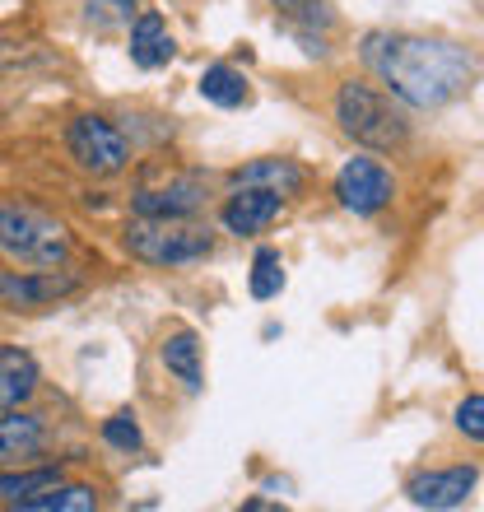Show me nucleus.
Listing matches in <instances>:
<instances>
[{"instance_id":"obj_24","label":"nucleus","mask_w":484,"mask_h":512,"mask_svg":"<svg viewBox=\"0 0 484 512\" xmlns=\"http://www.w3.org/2000/svg\"><path fill=\"white\" fill-rule=\"evenodd\" d=\"M289 19H303V24H331V10L322 0H275Z\"/></svg>"},{"instance_id":"obj_5","label":"nucleus","mask_w":484,"mask_h":512,"mask_svg":"<svg viewBox=\"0 0 484 512\" xmlns=\"http://www.w3.org/2000/svg\"><path fill=\"white\" fill-rule=\"evenodd\" d=\"M66 149H70V159L80 163L84 173H94V177H112V173H121V168L131 163V145H126V135H121L108 117H98V112H84V117L70 122Z\"/></svg>"},{"instance_id":"obj_17","label":"nucleus","mask_w":484,"mask_h":512,"mask_svg":"<svg viewBox=\"0 0 484 512\" xmlns=\"http://www.w3.org/2000/svg\"><path fill=\"white\" fill-rule=\"evenodd\" d=\"M201 98L215 108H242L247 103V75L238 66H205L201 70Z\"/></svg>"},{"instance_id":"obj_1","label":"nucleus","mask_w":484,"mask_h":512,"mask_svg":"<svg viewBox=\"0 0 484 512\" xmlns=\"http://www.w3.org/2000/svg\"><path fill=\"white\" fill-rule=\"evenodd\" d=\"M363 66L410 108H443L461 98L475 80V61L466 47L415 33H368L359 47Z\"/></svg>"},{"instance_id":"obj_14","label":"nucleus","mask_w":484,"mask_h":512,"mask_svg":"<svg viewBox=\"0 0 484 512\" xmlns=\"http://www.w3.org/2000/svg\"><path fill=\"white\" fill-rule=\"evenodd\" d=\"M10 508H19V512H94L98 494L89 485H61V480H52V485H42V489H33V494H24V499H14Z\"/></svg>"},{"instance_id":"obj_20","label":"nucleus","mask_w":484,"mask_h":512,"mask_svg":"<svg viewBox=\"0 0 484 512\" xmlns=\"http://www.w3.org/2000/svg\"><path fill=\"white\" fill-rule=\"evenodd\" d=\"M103 443L117 447V452H140L145 433H140V424H135L131 410H117L112 419H103Z\"/></svg>"},{"instance_id":"obj_8","label":"nucleus","mask_w":484,"mask_h":512,"mask_svg":"<svg viewBox=\"0 0 484 512\" xmlns=\"http://www.w3.org/2000/svg\"><path fill=\"white\" fill-rule=\"evenodd\" d=\"M480 471L475 466H447V471H419L405 480V499L415 508H461L475 494Z\"/></svg>"},{"instance_id":"obj_16","label":"nucleus","mask_w":484,"mask_h":512,"mask_svg":"<svg viewBox=\"0 0 484 512\" xmlns=\"http://www.w3.org/2000/svg\"><path fill=\"white\" fill-rule=\"evenodd\" d=\"M42 443H47V429H42L38 415H19V410L0 415V466L19 457H33Z\"/></svg>"},{"instance_id":"obj_21","label":"nucleus","mask_w":484,"mask_h":512,"mask_svg":"<svg viewBox=\"0 0 484 512\" xmlns=\"http://www.w3.org/2000/svg\"><path fill=\"white\" fill-rule=\"evenodd\" d=\"M89 24L103 28V33L131 24V0H89Z\"/></svg>"},{"instance_id":"obj_19","label":"nucleus","mask_w":484,"mask_h":512,"mask_svg":"<svg viewBox=\"0 0 484 512\" xmlns=\"http://www.w3.org/2000/svg\"><path fill=\"white\" fill-rule=\"evenodd\" d=\"M52 480H61V466H42V471H14V475H0V503H14L24 499V494H33V489L52 485Z\"/></svg>"},{"instance_id":"obj_3","label":"nucleus","mask_w":484,"mask_h":512,"mask_svg":"<svg viewBox=\"0 0 484 512\" xmlns=\"http://www.w3.org/2000/svg\"><path fill=\"white\" fill-rule=\"evenodd\" d=\"M0 252L24 266L52 270L70 256V229L33 205H0Z\"/></svg>"},{"instance_id":"obj_13","label":"nucleus","mask_w":484,"mask_h":512,"mask_svg":"<svg viewBox=\"0 0 484 512\" xmlns=\"http://www.w3.org/2000/svg\"><path fill=\"white\" fill-rule=\"evenodd\" d=\"M173 52H177V42H173V33H168V24H163L159 14H140V19L131 24V61L140 70L168 66Z\"/></svg>"},{"instance_id":"obj_23","label":"nucleus","mask_w":484,"mask_h":512,"mask_svg":"<svg viewBox=\"0 0 484 512\" xmlns=\"http://www.w3.org/2000/svg\"><path fill=\"white\" fill-rule=\"evenodd\" d=\"M0 66H52V56L33 42H0Z\"/></svg>"},{"instance_id":"obj_10","label":"nucleus","mask_w":484,"mask_h":512,"mask_svg":"<svg viewBox=\"0 0 484 512\" xmlns=\"http://www.w3.org/2000/svg\"><path fill=\"white\" fill-rule=\"evenodd\" d=\"M80 289L75 275H56L52 270H33V275H0V298H10L19 308H42V303H56Z\"/></svg>"},{"instance_id":"obj_11","label":"nucleus","mask_w":484,"mask_h":512,"mask_svg":"<svg viewBox=\"0 0 484 512\" xmlns=\"http://www.w3.org/2000/svg\"><path fill=\"white\" fill-rule=\"evenodd\" d=\"M233 187H261L284 201V196H298V191L308 187V173L294 159H256L233 173Z\"/></svg>"},{"instance_id":"obj_2","label":"nucleus","mask_w":484,"mask_h":512,"mask_svg":"<svg viewBox=\"0 0 484 512\" xmlns=\"http://www.w3.org/2000/svg\"><path fill=\"white\" fill-rule=\"evenodd\" d=\"M336 122L354 145L377 149V154L401 149L410 140V122L391 103V94H377L373 84H363V80H345L336 89Z\"/></svg>"},{"instance_id":"obj_15","label":"nucleus","mask_w":484,"mask_h":512,"mask_svg":"<svg viewBox=\"0 0 484 512\" xmlns=\"http://www.w3.org/2000/svg\"><path fill=\"white\" fill-rule=\"evenodd\" d=\"M38 391V364L24 350H0V415L19 410Z\"/></svg>"},{"instance_id":"obj_22","label":"nucleus","mask_w":484,"mask_h":512,"mask_svg":"<svg viewBox=\"0 0 484 512\" xmlns=\"http://www.w3.org/2000/svg\"><path fill=\"white\" fill-rule=\"evenodd\" d=\"M457 429L466 433L471 443H480V438H484V396H480V391H471V396L457 405Z\"/></svg>"},{"instance_id":"obj_9","label":"nucleus","mask_w":484,"mask_h":512,"mask_svg":"<svg viewBox=\"0 0 484 512\" xmlns=\"http://www.w3.org/2000/svg\"><path fill=\"white\" fill-rule=\"evenodd\" d=\"M284 201L280 196H270L261 187H238L224 205V229L238 233V238H252V233H266L275 219H280Z\"/></svg>"},{"instance_id":"obj_12","label":"nucleus","mask_w":484,"mask_h":512,"mask_svg":"<svg viewBox=\"0 0 484 512\" xmlns=\"http://www.w3.org/2000/svg\"><path fill=\"white\" fill-rule=\"evenodd\" d=\"M159 359H163V368L173 373L182 387L196 396V391L205 387V373H201V336L196 331H173V336H163V345H159Z\"/></svg>"},{"instance_id":"obj_6","label":"nucleus","mask_w":484,"mask_h":512,"mask_svg":"<svg viewBox=\"0 0 484 512\" xmlns=\"http://www.w3.org/2000/svg\"><path fill=\"white\" fill-rule=\"evenodd\" d=\"M336 196L354 215H377V210H387L391 196H396V177H391V168L382 159L359 154V159H350L336 173Z\"/></svg>"},{"instance_id":"obj_4","label":"nucleus","mask_w":484,"mask_h":512,"mask_svg":"<svg viewBox=\"0 0 484 512\" xmlns=\"http://www.w3.org/2000/svg\"><path fill=\"white\" fill-rule=\"evenodd\" d=\"M126 252L145 266H191V261H205L215 252V238L210 229L191 224V219H140L126 229Z\"/></svg>"},{"instance_id":"obj_18","label":"nucleus","mask_w":484,"mask_h":512,"mask_svg":"<svg viewBox=\"0 0 484 512\" xmlns=\"http://www.w3.org/2000/svg\"><path fill=\"white\" fill-rule=\"evenodd\" d=\"M252 298L256 303H270V298H280V289H284V261H280V252L275 247H261V252L252 256Z\"/></svg>"},{"instance_id":"obj_7","label":"nucleus","mask_w":484,"mask_h":512,"mask_svg":"<svg viewBox=\"0 0 484 512\" xmlns=\"http://www.w3.org/2000/svg\"><path fill=\"white\" fill-rule=\"evenodd\" d=\"M205 205V177L201 173H177L163 187H140L131 210L140 219H191Z\"/></svg>"}]
</instances>
